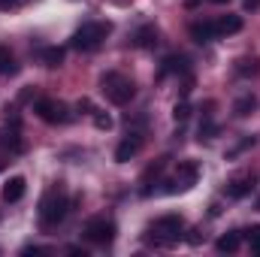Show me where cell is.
Segmentation results:
<instances>
[{
  "label": "cell",
  "instance_id": "1",
  "mask_svg": "<svg viewBox=\"0 0 260 257\" xmlns=\"http://www.w3.org/2000/svg\"><path fill=\"white\" fill-rule=\"evenodd\" d=\"M73 209V203L67 200V191L61 182H55L52 188H46V194L40 197V227L43 230H55L61 221L67 218V212Z\"/></svg>",
  "mask_w": 260,
  "mask_h": 257
},
{
  "label": "cell",
  "instance_id": "2",
  "mask_svg": "<svg viewBox=\"0 0 260 257\" xmlns=\"http://www.w3.org/2000/svg\"><path fill=\"white\" fill-rule=\"evenodd\" d=\"M179 239H185V218L182 215H160L145 230V242L154 248H173Z\"/></svg>",
  "mask_w": 260,
  "mask_h": 257
},
{
  "label": "cell",
  "instance_id": "3",
  "mask_svg": "<svg viewBox=\"0 0 260 257\" xmlns=\"http://www.w3.org/2000/svg\"><path fill=\"white\" fill-rule=\"evenodd\" d=\"M109 34H112V24H109V21H85V24L70 37V49L85 52V55H88V52H97Z\"/></svg>",
  "mask_w": 260,
  "mask_h": 257
},
{
  "label": "cell",
  "instance_id": "4",
  "mask_svg": "<svg viewBox=\"0 0 260 257\" xmlns=\"http://www.w3.org/2000/svg\"><path fill=\"white\" fill-rule=\"evenodd\" d=\"M100 91L106 94V100L109 103H115V106H127L130 100L136 97V85L130 82L127 76H121V73H103L100 76Z\"/></svg>",
  "mask_w": 260,
  "mask_h": 257
},
{
  "label": "cell",
  "instance_id": "5",
  "mask_svg": "<svg viewBox=\"0 0 260 257\" xmlns=\"http://www.w3.org/2000/svg\"><path fill=\"white\" fill-rule=\"evenodd\" d=\"M115 233H118V227H115V221L112 218H91L88 224H85V230H82V236H85V242H91V245H100V248H106V245H112L115 242Z\"/></svg>",
  "mask_w": 260,
  "mask_h": 257
},
{
  "label": "cell",
  "instance_id": "6",
  "mask_svg": "<svg viewBox=\"0 0 260 257\" xmlns=\"http://www.w3.org/2000/svg\"><path fill=\"white\" fill-rule=\"evenodd\" d=\"M34 112L46 121V124H70L73 121V112L64 100H52V97H43L34 103Z\"/></svg>",
  "mask_w": 260,
  "mask_h": 257
},
{
  "label": "cell",
  "instance_id": "7",
  "mask_svg": "<svg viewBox=\"0 0 260 257\" xmlns=\"http://www.w3.org/2000/svg\"><path fill=\"white\" fill-rule=\"evenodd\" d=\"M197 179H200V164L197 160H179V167H176V179L173 182H167V194H179V191H191L197 185Z\"/></svg>",
  "mask_w": 260,
  "mask_h": 257
},
{
  "label": "cell",
  "instance_id": "8",
  "mask_svg": "<svg viewBox=\"0 0 260 257\" xmlns=\"http://www.w3.org/2000/svg\"><path fill=\"white\" fill-rule=\"evenodd\" d=\"M142 142H145V136L142 133H127L121 142H118V148H115V164H127V160H133L139 151H142Z\"/></svg>",
  "mask_w": 260,
  "mask_h": 257
},
{
  "label": "cell",
  "instance_id": "9",
  "mask_svg": "<svg viewBox=\"0 0 260 257\" xmlns=\"http://www.w3.org/2000/svg\"><path fill=\"white\" fill-rule=\"evenodd\" d=\"M254 173H239V176H233L230 182H227V188H224V194L230 197V200H245L248 194L254 191Z\"/></svg>",
  "mask_w": 260,
  "mask_h": 257
},
{
  "label": "cell",
  "instance_id": "10",
  "mask_svg": "<svg viewBox=\"0 0 260 257\" xmlns=\"http://www.w3.org/2000/svg\"><path fill=\"white\" fill-rule=\"evenodd\" d=\"M164 170H167V157H160V160H154L151 167H145V173H142V179H139V185H142L139 194H142V197H151V185L160 182Z\"/></svg>",
  "mask_w": 260,
  "mask_h": 257
},
{
  "label": "cell",
  "instance_id": "11",
  "mask_svg": "<svg viewBox=\"0 0 260 257\" xmlns=\"http://www.w3.org/2000/svg\"><path fill=\"white\" fill-rule=\"evenodd\" d=\"M27 191V182H24V176H9L6 179V185L0 188V197H3V203H18L21 197Z\"/></svg>",
  "mask_w": 260,
  "mask_h": 257
},
{
  "label": "cell",
  "instance_id": "12",
  "mask_svg": "<svg viewBox=\"0 0 260 257\" xmlns=\"http://www.w3.org/2000/svg\"><path fill=\"white\" fill-rule=\"evenodd\" d=\"M179 73H188V58H185V55H170V58H164L157 79H167V76H179Z\"/></svg>",
  "mask_w": 260,
  "mask_h": 257
},
{
  "label": "cell",
  "instance_id": "13",
  "mask_svg": "<svg viewBox=\"0 0 260 257\" xmlns=\"http://www.w3.org/2000/svg\"><path fill=\"white\" fill-rule=\"evenodd\" d=\"M0 148H6L9 154H21L24 151V142L18 136V124H12L9 130H0Z\"/></svg>",
  "mask_w": 260,
  "mask_h": 257
},
{
  "label": "cell",
  "instance_id": "14",
  "mask_svg": "<svg viewBox=\"0 0 260 257\" xmlns=\"http://www.w3.org/2000/svg\"><path fill=\"white\" fill-rule=\"evenodd\" d=\"M191 40L197 43H212V40H218V30H215V21H194L191 24Z\"/></svg>",
  "mask_w": 260,
  "mask_h": 257
},
{
  "label": "cell",
  "instance_id": "15",
  "mask_svg": "<svg viewBox=\"0 0 260 257\" xmlns=\"http://www.w3.org/2000/svg\"><path fill=\"white\" fill-rule=\"evenodd\" d=\"M239 245H242V230H230V233L218 236V242H215V248L221 254H233V251H239Z\"/></svg>",
  "mask_w": 260,
  "mask_h": 257
},
{
  "label": "cell",
  "instance_id": "16",
  "mask_svg": "<svg viewBox=\"0 0 260 257\" xmlns=\"http://www.w3.org/2000/svg\"><path fill=\"white\" fill-rule=\"evenodd\" d=\"M215 30H218V37L239 34V30H242V15H221V18L215 21Z\"/></svg>",
  "mask_w": 260,
  "mask_h": 257
},
{
  "label": "cell",
  "instance_id": "17",
  "mask_svg": "<svg viewBox=\"0 0 260 257\" xmlns=\"http://www.w3.org/2000/svg\"><path fill=\"white\" fill-rule=\"evenodd\" d=\"M157 43V27L154 24H142L136 34H133V46L136 49H151Z\"/></svg>",
  "mask_w": 260,
  "mask_h": 257
},
{
  "label": "cell",
  "instance_id": "18",
  "mask_svg": "<svg viewBox=\"0 0 260 257\" xmlns=\"http://www.w3.org/2000/svg\"><path fill=\"white\" fill-rule=\"evenodd\" d=\"M254 109H257V97H254V94H242V97L233 103V115H236V118H248V115H254Z\"/></svg>",
  "mask_w": 260,
  "mask_h": 257
},
{
  "label": "cell",
  "instance_id": "19",
  "mask_svg": "<svg viewBox=\"0 0 260 257\" xmlns=\"http://www.w3.org/2000/svg\"><path fill=\"white\" fill-rule=\"evenodd\" d=\"M40 64L49 67V70L61 67L64 64V49H61V46H46V49L40 52Z\"/></svg>",
  "mask_w": 260,
  "mask_h": 257
},
{
  "label": "cell",
  "instance_id": "20",
  "mask_svg": "<svg viewBox=\"0 0 260 257\" xmlns=\"http://www.w3.org/2000/svg\"><path fill=\"white\" fill-rule=\"evenodd\" d=\"M18 73V64H15V55L9 52V46H0V79H9Z\"/></svg>",
  "mask_w": 260,
  "mask_h": 257
},
{
  "label": "cell",
  "instance_id": "21",
  "mask_svg": "<svg viewBox=\"0 0 260 257\" xmlns=\"http://www.w3.org/2000/svg\"><path fill=\"white\" fill-rule=\"evenodd\" d=\"M236 73L239 76H260V58H239L236 61Z\"/></svg>",
  "mask_w": 260,
  "mask_h": 257
},
{
  "label": "cell",
  "instance_id": "22",
  "mask_svg": "<svg viewBox=\"0 0 260 257\" xmlns=\"http://www.w3.org/2000/svg\"><path fill=\"white\" fill-rule=\"evenodd\" d=\"M218 136V124L212 121V115H206L203 121H200V130H197V139L200 142H209V139H215Z\"/></svg>",
  "mask_w": 260,
  "mask_h": 257
},
{
  "label": "cell",
  "instance_id": "23",
  "mask_svg": "<svg viewBox=\"0 0 260 257\" xmlns=\"http://www.w3.org/2000/svg\"><path fill=\"white\" fill-rule=\"evenodd\" d=\"M191 112H194V109H191V103H188V100L182 97V100H179V103L173 106V118H176V124H185V121L191 118Z\"/></svg>",
  "mask_w": 260,
  "mask_h": 257
},
{
  "label": "cell",
  "instance_id": "24",
  "mask_svg": "<svg viewBox=\"0 0 260 257\" xmlns=\"http://www.w3.org/2000/svg\"><path fill=\"white\" fill-rule=\"evenodd\" d=\"M242 236L248 239V245H251V248H254V251L260 254V224H251V227H245V230H242Z\"/></svg>",
  "mask_w": 260,
  "mask_h": 257
},
{
  "label": "cell",
  "instance_id": "25",
  "mask_svg": "<svg viewBox=\"0 0 260 257\" xmlns=\"http://www.w3.org/2000/svg\"><path fill=\"white\" fill-rule=\"evenodd\" d=\"M91 118H94V127H97V130H109V127H112V118H109L103 109H94V115H91Z\"/></svg>",
  "mask_w": 260,
  "mask_h": 257
},
{
  "label": "cell",
  "instance_id": "26",
  "mask_svg": "<svg viewBox=\"0 0 260 257\" xmlns=\"http://www.w3.org/2000/svg\"><path fill=\"white\" fill-rule=\"evenodd\" d=\"M251 145H254V136H245L236 148H230V151H227V157H236V154H242V151H245V148H251Z\"/></svg>",
  "mask_w": 260,
  "mask_h": 257
},
{
  "label": "cell",
  "instance_id": "27",
  "mask_svg": "<svg viewBox=\"0 0 260 257\" xmlns=\"http://www.w3.org/2000/svg\"><path fill=\"white\" fill-rule=\"evenodd\" d=\"M185 239H188V242H191V245H200V242H203V239H206V233H203V230H200V227H191V230H188V236H185Z\"/></svg>",
  "mask_w": 260,
  "mask_h": 257
},
{
  "label": "cell",
  "instance_id": "28",
  "mask_svg": "<svg viewBox=\"0 0 260 257\" xmlns=\"http://www.w3.org/2000/svg\"><path fill=\"white\" fill-rule=\"evenodd\" d=\"M76 109H79V112H85V115H94V109H97V106H94L88 97H82V100L76 103Z\"/></svg>",
  "mask_w": 260,
  "mask_h": 257
},
{
  "label": "cell",
  "instance_id": "29",
  "mask_svg": "<svg viewBox=\"0 0 260 257\" xmlns=\"http://www.w3.org/2000/svg\"><path fill=\"white\" fill-rule=\"evenodd\" d=\"M27 0H0V9L6 12V9H18V6H24Z\"/></svg>",
  "mask_w": 260,
  "mask_h": 257
},
{
  "label": "cell",
  "instance_id": "30",
  "mask_svg": "<svg viewBox=\"0 0 260 257\" xmlns=\"http://www.w3.org/2000/svg\"><path fill=\"white\" fill-rule=\"evenodd\" d=\"M242 6H245L248 12H254V9H260V0H242Z\"/></svg>",
  "mask_w": 260,
  "mask_h": 257
},
{
  "label": "cell",
  "instance_id": "31",
  "mask_svg": "<svg viewBox=\"0 0 260 257\" xmlns=\"http://www.w3.org/2000/svg\"><path fill=\"white\" fill-rule=\"evenodd\" d=\"M212 3H227V0H212Z\"/></svg>",
  "mask_w": 260,
  "mask_h": 257
},
{
  "label": "cell",
  "instance_id": "32",
  "mask_svg": "<svg viewBox=\"0 0 260 257\" xmlns=\"http://www.w3.org/2000/svg\"><path fill=\"white\" fill-rule=\"evenodd\" d=\"M0 170H3V164H0Z\"/></svg>",
  "mask_w": 260,
  "mask_h": 257
}]
</instances>
